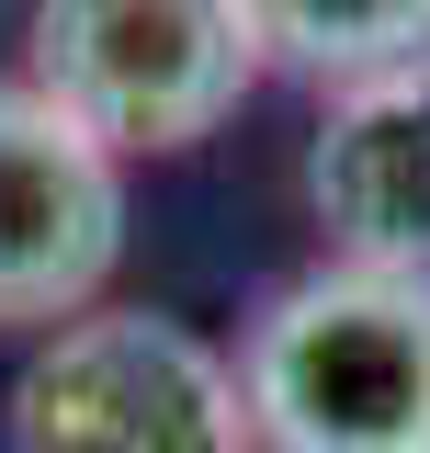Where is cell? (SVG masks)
Segmentation results:
<instances>
[{
	"label": "cell",
	"instance_id": "cell-1",
	"mask_svg": "<svg viewBox=\"0 0 430 453\" xmlns=\"http://www.w3.org/2000/svg\"><path fill=\"white\" fill-rule=\"evenodd\" d=\"M238 396L272 453H430V283L351 261L283 283L250 329Z\"/></svg>",
	"mask_w": 430,
	"mask_h": 453
},
{
	"label": "cell",
	"instance_id": "cell-2",
	"mask_svg": "<svg viewBox=\"0 0 430 453\" xmlns=\"http://www.w3.org/2000/svg\"><path fill=\"white\" fill-rule=\"evenodd\" d=\"M261 80L250 0H35L23 12V91L57 103L91 148L159 159L193 148Z\"/></svg>",
	"mask_w": 430,
	"mask_h": 453
},
{
	"label": "cell",
	"instance_id": "cell-3",
	"mask_svg": "<svg viewBox=\"0 0 430 453\" xmlns=\"http://www.w3.org/2000/svg\"><path fill=\"white\" fill-rule=\"evenodd\" d=\"M12 453H261L238 363L159 306H91L12 374Z\"/></svg>",
	"mask_w": 430,
	"mask_h": 453
},
{
	"label": "cell",
	"instance_id": "cell-4",
	"mask_svg": "<svg viewBox=\"0 0 430 453\" xmlns=\"http://www.w3.org/2000/svg\"><path fill=\"white\" fill-rule=\"evenodd\" d=\"M125 261V159L23 80L0 91V329H68Z\"/></svg>",
	"mask_w": 430,
	"mask_h": 453
},
{
	"label": "cell",
	"instance_id": "cell-5",
	"mask_svg": "<svg viewBox=\"0 0 430 453\" xmlns=\"http://www.w3.org/2000/svg\"><path fill=\"white\" fill-rule=\"evenodd\" d=\"M306 204L351 273L430 283V57L328 91L318 148H306Z\"/></svg>",
	"mask_w": 430,
	"mask_h": 453
},
{
	"label": "cell",
	"instance_id": "cell-6",
	"mask_svg": "<svg viewBox=\"0 0 430 453\" xmlns=\"http://www.w3.org/2000/svg\"><path fill=\"white\" fill-rule=\"evenodd\" d=\"M250 23H261V57L340 91L430 57V0H250Z\"/></svg>",
	"mask_w": 430,
	"mask_h": 453
}]
</instances>
